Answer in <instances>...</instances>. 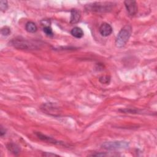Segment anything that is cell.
Here are the masks:
<instances>
[{"label": "cell", "mask_w": 157, "mask_h": 157, "mask_svg": "<svg viewBox=\"0 0 157 157\" xmlns=\"http://www.w3.org/2000/svg\"><path fill=\"white\" fill-rule=\"evenodd\" d=\"M71 34H72V36H74L75 38H78V39L82 38L84 34L83 30L80 28L77 27V26L74 27L72 29V30L71 31Z\"/></svg>", "instance_id": "30bf717a"}, {"label": "cell", "mask_w": 157, "mask_h": 157, "mask_svg": "<svg viewBox=\"0 0 157 157\" xmlns=\"http://www.w3.org/2000/svg\"><path fill=\"white\" fill-rule=\"evenodd\" d=\"M99 82L102 84H109L110 81V77L108 75H104L99 77Z\"/></svg>", "instance_id": "4fadbf2b"}, {"label": "cell", "mask_w": 157, "mask_h": 157, "mask_svg": "<svg viewBox=\"0 0 157 157\" xmlns=\"http://www.w3.org/2000/svg\"><path fill=\"white\" fill-rule=\"evenodd\" d=\"M43 156H58L57 155L55 154V153H48V152H45L42 153Z\"/></svg>", "instance_id": "ac0fdd59"}, {"label": "cell", "mask_w": 157, "mask_h": 157, "mask_svg": "<svg viewBox=\"0 0 157 157\" xmlns=\"http://www.w3.org/2000/svg\"><path fill=\"white\" fill-rule=\"evenodd\" d=\"M10 44L15 48L21 50H36L39 48V44L33 41L27 40L21 37H17L12 39L10 42Z\"/></svg>", "instance_id": "6da1fadb"}, {"label": "cell", "mask_w": 157, "mask_h": 157, "mask_svg": "<svg viewBox=\"0 0 157 157\" xmlns=\"http://www.w3.org/2000/svg\"><path fill=\"white\" fill-rule=\"evenodd\" d=\"M81 17V12L79 10L76 9H73L71 10V18H70V23L71 24H76L77 23Z\"/></svg>", "instance_id": "52a82bcc"}, {"label": "cell", "mask_w": 157, "mask_h": 157, "mask_svg": "<svg viewBox=\"0 0 157 157\" xmlns=\"http://www.w3.org/2000/svg\"><path fill=\"white\" fill-rule=\"evenodd\" d=\"M113 3L111 2H94L87 4L85 9L94 12H105L111 10Z\"/></svg>", "instance_id": "3957f363"}, {"label": "cell", "mask_w": 157, "mask_h": 157, "mask_svg": "<svg viewBox=\"0 0 157 157\" xmlns=\"http://www.w3.org/2000/svg\"><path fill=\"white\" fill-rule=\"evenodd\" d=\"M6 133V129L2 127V125H1L0 127V136L1 137H3Z\"/></svg>", "instance_id": "2e32d148"}, {"label": "cell", "mask_w": 157, "mask_h": 157, "mask_svg": "<svg viewBox=\"0 0 157 157\" xmlns=\"http://www.w3.org/2000/svg\"><path fill=\"white\" fill-rule=\"evenodd\" d=\"M132 33V28L131 25H126L123 26L119 31L116 39L115 45L118 48L124 47L128 41Z\"/></svg>", "instance_id": "7a4b0ae2"}, {"label": "cell", "mask_w": 157, "mask_h": 157, "mask_svg": "<svg viewBox=\"0 0 157 157\" xmlns=\"http://www.w3.org/2000/svg\"><path fill=\"white\" fill-rule=\"evenodd\" d=\"M36 136H37V137L39 139H40V140H43V141H45V142H50V143H53V144H61V142H59L58 141L53 139V138L50 137H48V136H47L40 132H36Z\"/></svg>", "instance_id": "9c48e42d"}, {"label": "cell", "mask_w": 157, "mask_h": 157, "mask_svg": "<svg viewBox=\"0 0 157 157\" xmlns=\"http://www.w3.org/2000/svg\"><path fill=\"white\" fill-rule=\"evenodd\" d=\"M8 9V4L7 1L1 0L0 1V9L2 12H5Z\"/></svg>", "instance_id": "9a60e30c"}, {"label": "cell", "mask_w": 157, "mask_h": 157, "mask_svg": "<svg viewBox=\"0 0 157 157\" xmlns=\"http://www.w3.org/2000/svg\"><path fill=\"white\" fill-rule=\"evenodd\" d=\"M7 149L11 152L12 153H13L15 155H17L20 153V147L16 144H14L13 142H9L6 145Z\"/></svg>", "instance_id": "ba28073f"}, {"label": "cell", "mask_w": 157, "mask_h": 157, "mask_svg": "<svg viewBox=\"0 0 157 157\" xmlns=\"http://www.w3.org/2000/svg\"><path fill=\"white\" fill-rule=\"evenodd\" d=\"M129 147L128 142L123 140L106 142L101 145V147L108 150H115L120 149H126Z\"/></svg>", "instance_id": "277c9868"}, {"label": "cell", "mask_w": 157, "mask_h": 157, "mask_svg": "<svg viewBox=\"0 0 157 157\" xmlns=\"http://www.w3.org/2000/svg\"><path fill=\"white\" fill-rule=\"evenodd\" d=\"M1 33L4 36H7L10 34V29L8 26H4L1 29Z\"/></svg>", "instance_id": "5bb4252c"}, {"label": "cell", "mask_w": 157, "mask_h": 157, "mask_svg": "<svg viewBox=\"0 0 157 157\" xmlns=\"http://www.w3.org/2000/svg\"><path fill=\"white\" fill-rule=\"evenodd\" d=\"M43 31L44 33L45 34L46 36H49V37H52L53 36V32L52 29L51 28V27L50 26H44L43 28Z\"/></svg>", "instance_id": "7c38bea8"}, {"label": "cell", "mask_w": 157, "mask_h": 157, "mask_svg": "<svg viewBox=\"0 0 157 157\" xmlns=\"http://www.w3.org/2000/svg\"><path fill=\"white\" fill-rule=\"evenodd\" d=\"M124 4L126 10L130 16H134L137 13L138 7L136 1L126 0L124 1Z\"/></svg>", "instance_id": "5b68a950"}, {"label": "cell", "mask_w": 157, "mask_h": 157, "mask_svg": "<svg viewBox=\"0 0 157 157\" xmlns=\"http://www.w3.org/2000/svg\"><path fill=\"white\" fill-rule=\"evenodd\" d=\"M112 31L113 29L112 26L107 23H102L99 28V31L101 35L104 37H107L110 35L112 33Z\"/></svg>", "instance_id": "8992f818"}, {"label": "cell", "mask_w": 157, "mask_h": 157, "mask_svg": "<svg viewBox=\"0 0 157 157\" xmlns=\"http://www.w3.org/2000/svg\"><path fill=\"white\" fill-rule=\"evenodd\" d=\"M107 155V154L104 153H97L92 154L90 156H105Z\"/></svg>", "instance_id": "e0dca14e"}, {"label": "cell", "mask_w": 157, "mask_h": 157, "mask_svg": "<svg viewBox=\"0 0 157 157\" xmlns=\"http://www.w3.org/2000/svg\"><path fill=\"white\" fill-rule=\"evenodd\" d=\"M25 29L28 33H34L37 31V27L35 23L33 21H28L25 25Z\"/></svg>", "instance_id": "8fae6325"}]
</instances>
